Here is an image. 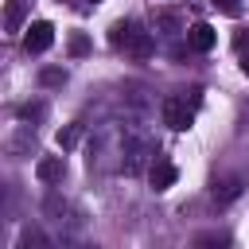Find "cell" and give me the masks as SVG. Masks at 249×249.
Masks as SVG:
<instances>
[{
    "mask_svg": "<svg viewBox=\"0 0 249 249\" xmlns=\"http://www.w3.org/2000/svg\"><path fill=\"white\" fill-rule=\"evenodd\" d=\"M113 43L124 47V51H132V54H148L152 51V35L140 23H117L113 27Z\"/></svg>",
    "mask_w": 249,
    "mask_h": 249,
    "instance_id": "obj_1",
    "label": "cell"
},
{
    "mask_svg": "<svg viewBox=\"0 0 249 249\" xmlns=\"http://www.w3.org/2000/svg\"><path fill=\"white\" fill-rule=\"evenodd\" d=\"M191 121H195V113L187 109L183 97H163V124H167V128L183 132V128H191Z\"/></svg>",
    "mask_w": 249,
    "mask_h": 249,
    "instance_id": "obj_2",
    "label": "cell"
},
{
    "mask_svg": "<svg viewBox=\"0 0 249 249\" xmlns=\"http://www.w3.org/2000/svg\"><path fill=\"white\" fill-rule=\"evenodd\" d=\"M51 43H54V27H51L47 19H35V23L27 27V35H23V47H27L31 54H43Z\"/></svg>",
    "mask_w": 249,
    "mask_h": 249,
    "instance_id": "obj_3",
    "label": "cell"
},
{
    "mask_svg": "<svg viewBox=\"0 0 249 249\" xmlns=\"http://www.w3.org/2000/svg\"><path fill=\"white\" fill-rule=\"evenodd\" d=\"M175 179H179L175 163L163 160V156H156L152 167H148V183H152V191H167V187H175Z\"/></svg>",
    "mask_w": 249,
    "mask_h": 249,
    "instance_id": "obj_4",
    "label": "cell"
},
{
    "mask_svg": "<svg viewBox=\"0 0 249 249\" xmlns=\"http://www.w3.org/2000/svg\"><path fill=\"white\" fill-rule=\"evenodd\" d=\"M35 175H39V183H62V175H66L62 156H43V160L35 163Z\"/></svg>",
    "mask_w": 249,
    "mask_h": 249,
    "instance_id": "obj_5",
    "label": "cell"
},
{
    "mask_svg": "<svg viewBox=\"0 0 249 249\" xmlns=\"http://www.w3.org/2000/svg\"><path fill=\"white\" fill-rule=\"evenodd\" d=\"M214 43H218V31H214L210 23H195V27L187 31V47H191V51H210Z\"/></svg>",
    "mask_w": 249,
    "mask_h": 249,
    "instance_id": "obj_6",
    "label": "cell"
},
{
    "mask_svg": "<svg viewBox=\"0 0 249 249\" xmlns=\"http://www.w3.org/2000/svg\"><path fill=\"white\" fill-rule=\"evenodd\" d=\"M148 156H152V148L144 140H124V171H140Z\"/></svg>",
    "mask_w": 249,
    "mask_h": 249,
    "instance_id": "obj_7",
    "label": "cell"
},
{
    "mask_svg": "<svg viewBox=\"0 0 249 249\" xmlns=\"http://www.w3.org/2000/svg\"><path fill=\"white\" fill-rule=\"evenodd\" d=\"M16 249H51V245H47V233H43V230L27 226V230L19 233V245H16Z\"/></svg>",
    "mask_w": 249,
    "mask_h": 249,
    "instance_id": "obj_8",
    "label": "cell"
},
{
    "mask_svg": "<svg viewBox=\"0 0 249 249\" xmlns=\"http://www.w3.org/2000/svg\"><path fill=\"white\" fill-rule=\"evenodd\" d=\"M191 249H230V237L226 233H198L191 241Z\"/></svg>",
    "mask_w": 249,
    "mask_h": 249,
    "instance_id": "obj_9",
    "label": "cell"
},
{
    "mask_svg": "<svg viewBox=\"0 0 249 249\" xmlns=\"http://www.w3.org/2000/svg\"><path fill=\"white\" fill-rule=\"evenodd\" d=\"M241 195V179H222V183H214V198L218 202H230V198H237Z\"/></svg>",
    "mask_w": 249,
    "mask_h": 249,
    "instance_id": "obj_10",
    "label": "cell"
},
{
    "mask_svg": "<svg viewBox=\"0 0 249 249\" xmlns=\"http://www.w3.org/2000/svg\"><path fill=\"white\" fill-rule=\"evenodd\" d=\"M78 136H82V124H66V128H58V148L66 152V148H74L78 144Z\"/></svg>",
    "mask_w": 249,
    "mask_h": 249,
    "instance_id": "obj_11",
    "label": "cell"
},
{
    "mask_svg": "<svg viewBox=\"0 0 249 249\" xmlns=\"http://www.w3.org/2000/svg\"><path fill=\"white\" fill-rule=\"evenodd\" d=\"M39 82H43V86H62V82H66V70H54V66H47V70L39 74Z\"/></svg>",
    "mask_w": 249,
    "mask_h": 249,
    "instance_id": "obj_12",
    "label": "cell"
},
{
    "mask_svg": "<svg viewBox=\"0 0 249 249\" xmlns=\"http://www.w3.org/2000/svg\"><path fill=\"white\" fill-rule=\"evenodd\" d=\"M218 12H226V16H241V0H210Z\"/></svg>",
    "mask_w": 249,
    "mask_h": 249,
    "instance_id": "obj_13",
    "label": "cell"
},
{
    "mask_svg": "<svg viewBox=\"0 0 249 249\" xmlns=\"http://www.w3.org/2000/svg\"><path fill=\"white\" fill-rule=\"evenodd\" d=\"M86 51H89V39H86L82 31H78V35H70V54H86Z\"/></svg>",
    "mask_w": 249,
    "mask_h": 249,
    "instance_id": "obj_14",
    "label": "cell"
},
{
    "mask_svg": "<svg viewBox=\"0 0 249 249\" xmlns=\"http://www.w3.org/2000/svg\"><path fill=\"white\" fill-rule=\"evenodd\" d=\"M19 16H23V8H19V4H8V31L19 27Z\"/></svg>",
    "mask_w": 249,
    "mask_h": 249,
    "instance_id": "obj_15",
    "label": "cell"
},
{
    "mask_svg": "<svg viewBox=\"0 0 249 249\" xmlns=\"http://www.w3.org/2000/svg\"><path fill=\"white\" fill-rule=\"evenodd\" d=\"M19 113H23V117H39V113H43V105H23Z\"/></svg>",
    "mask_w": 249,
    "mask_h": 249,
    "instance_id": "obj_16",
    "label": "cell"
},
{
    "mask_svg": "<svg viewBox=\"0 0 249 249\" xmlns=\"http://www.w3.org/2000/svg\"><path fill=\"white\" fill-rule=\"evenodd\" d=\"M233 47H237V51H245V47H249V35H245V31H241V35H237V39H233Z\"/></svg>",
    "mask_w": 249,
    "mask_h": 249,
    "instance_id": "obj_17",
    "label": "cell"
},
{
    "mask_svg": "<svg viewBox=\"0 0 249 249\" xmlns=\"http://www.w3.org/2000/svg\"><path fill=\"white\" fill-rule=\"evenodd\" d=\"M241 70H245V74H249V58H245V62H241Z\"/></svg>",
    "mask_w": 249,
    "mask_h": 249,
    "instance_id": "obj_18",
    "label": "cell"
}]
</instances>
